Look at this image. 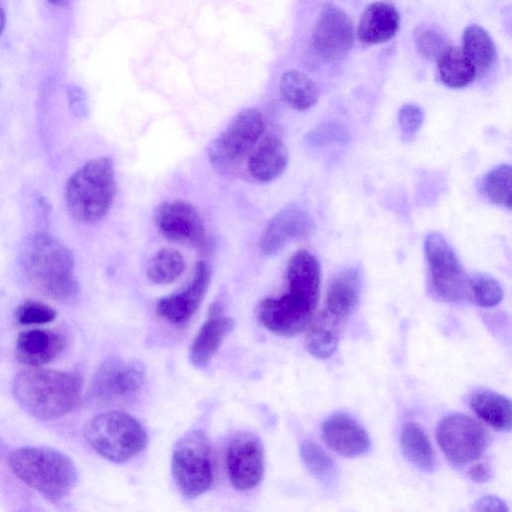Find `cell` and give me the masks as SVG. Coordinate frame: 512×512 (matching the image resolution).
<instances>
[{
  "label": "cell",
  "instance_id": "obj_39",
  "mask_svg": "<svg viewBox=\"0 0 512 512\" xmlns=\"http://www.w3.org/2000/svg\"><path fill=\"white\" fill-rule=\"evenodd\" d=\"M4 23H5V16H4V13L0 7V34L3 30V27H4Z\"/></svg>",
  "mask_w": 512,
  "mask_h": 512
},
{
  "label": "cell",
  "instance_id": "obj_13",
  "mask_svg": "<svg viewBox=\"0 0 512 512\" xmlns=\"http://www.w3.org/2000/svg\"><path fill=\"white\" fill-rule=\"evenodd\" d=\"M353 40L354 31L348 15L335 5H326L311 35L313 52L323 61H340L349 54Z\"/></svg>",
  "mask_w": 512,
  "mask_h": 512
},
{
  "label": "cell",
  "instance_id": "obj_36",
  "mask_svg": "<svg viewBox=\"0 0 512 512\" xmlns=\"http://www.w3.org/2000/svg\"><path fill=\"white\" fill-rule=\"evenodd\" d=\"M69 105L72 112L78 116L83 117L87 114L86 99L83 90L77 86H70L68 88Z\"/></svg>",
  "mask_w": 512,
  "mask_h": 512
},
{
  "label": "cell",
  "instance_id": "obj_25",
  "mask_svg": "<svg viewBox=\"0 0 512 512\" xmlns=\"http://www.w3.org/2000/svg\"><path fill=\"white\" fill-rule=\"evenodd\" d=\"M401 448L406 459L422 471L430 472L436 461L430 440L416 422H407L401 430Z\"/></svg>",
  "mask_w": 512,
  "mask_h": 512
},
{
  "label": "cell",
  "instance_id": "obj_14",
  "mask_svg": "<svg viewBox=\"0 0 512 512\" xmlns=\"http://www.w3.org/2000/svg\"><path fill=\"white\" fill-rule=\"evenodd\" d=\"M356 306L326 296L323 309L311 320L306 335V348L317 358L330 357L336 350L346 323Z\"/></svg>",
  "mask_w": 512,
  "mask_h": 512
},
{
  "label": "cell",
  "instance_id": "obj_40",
  "mask_svg": "<svg viewBox=\"0 0 512 512\" xmlns=\"http://www.w3.org/2000/svg\"><path fill=\"white\" fill-rule=\"evenodd\" d=\"M48 1L55 5H64L68 0H48Z\"/></svg>",
  "mask_w": 512,
  "mask_h": 512
},
{
  "label": "cell",
  "instance_id": "obj_1",
  "mask_svg": "<svg viewBox=\"0 0 512 512\" xmlns=\"http://www.w3.org/2000/svg\"><path fill=\"white\" fill-rule=\"evenodd\" d=\"M21 265L30 284L46 297L71 303L79 295L72 252L47 233H35L24 244Z\"/></svg>",
  "mask_w": 512,
  "mask_h": 512
},
{
  "label": "cell",
  "instance_id": "obj_2",
  "mask_svg": "<svg viewBox=\"0 0 512 512\" xmlns=\"http://www.w3.org/2000/svg\"><path fill=\"white\" fill-rule=\"evenodd\" d=\"M81 391L78 374L37 367L19 372L12 384L13 395L22 409L43 421L71 412L80 401Z\"/></svg>",
  "mask_w": 512,
  "mask_h": 512
},
{
  "label": "cell",
  "instance_id": "obj_6",
  "mask_svg": "<svg viewBox=\"0 0 512 512\" xmlns=\"http://www.w3.org/2000/svg\"><path fill=\"white\" fill-rule=\"evenodd\" d=\"M171 470L176 486L186 498H196L210 489L214 463L210 441L203 431L189 432L176 443Z\"/></svg>",
  "mask_w": 512,
  "mask_h": 512
},
{
  "label": "cell",
  "instance_id": "obj_34",
  "mask_svg": "<svg viewBox=\"0 0 512 512\" xmlns=\"http://www.w3.org/2000/svg\"><path fill=\"white\" fill-rule=\"evenodd\" d=\"M348 130L338 122H326L313 128L306 136L316 146L344 144L349 139Z\"/></svg>",
  "mask_w": 512,
  "mask_h": 512
},
{
  "label": "cell",
  "instance_id": "obj_26",
  "mask_svg": "<svg viewBox=\"0 0 512 512\" xmlns=\"http://www.w3.org/2000/svg\"><path fill=\"white\" fill-rule=\"evenodd\" d=\"M436 61L442 82L451 88L467 86L477 74L474 66L459 47L449 45Z\"/></svg>",
  "mask_w": 512,
  "mask_h": 512
},
{
  "label": "cell",
  "instance_id": "obj_22",
  "mask_svg": "<svg viewBox=\"0 0 512 512\" xmlns=\"http://www.w3.org/2000/svg\"><path fill=\"white\" fill-rule=\"evenodd\" d=\"M289 161L284 142L276 135L266 136L248 160V171L257 181L267 183L280 177Z\"/></svg>",
  "mask_w": 512,
  "mask_h": 512
},
{
  "label": "cell",
  "instance_id": "obj_23",
  "mask_svg": "<svg viewBox=\"0 0 512 512\" xmlns=\"http://www.w3.org/2000/svg\"><path fill=\"white\" fill-rule=\"evenodd\" d=\"M473 412L491 427L510 431L512 426V405L509 398L493 391H478L469 401Z\"/></svg>",
  "mask_w": 512,
  "mask_h": 512
},
{
  "label": "cell",
  "instance_id": "obj_3",
  "mask_svg": "<svg viewBox=\"0 0 512 512\" xmlns=\"http://www.w3.org/2000/svg\"><path fill=\"white\" fill-rule=\"evenodd\" d=\"M11 471L51 502L66 497L77 482V469L63 452L44 446H23L8 458Z\"/></svg>",
  "mask_w": 512,
  "mask_h": 512
},
{
  "label": "cell",
  "instance_id": "obj_19",
  "mask_svg": "<svg viewBox=\"0 0 512 512\" xmlns=\"http://www.w3.org/2000/svg\"><path fill=\"white\" fill-rule=\"evenodd\" d=\"M65 337L58 332L43 329L23 331L16 340L17 359L31 367L51 362L64 350Z\"/></svg>",
  "mask_w": 512,
  "mask_h": 512
},
{
  "label": "cell",
  "instance_id": "obj_27",
  "mask_svg": "<svg viewBox=\"0 0 512 512\" xmlns=\"http://www.w3.org/2000/svg\"><path fill=\"white\" fill-rule=\"evenodd\" d=\"M461 49L477 73L489 69L496 58L491 36L479 25H470L464 30Z\"/></svg>",
  "mask_w": 512,
  "mask_h": 512
},
{
  "label": "cell",
  "instance_id": "obj_38",
  "mask_svg": "<svg viewBox=\"0 0 512 512\" xmlns=\"http://www.w3.org/2000/svg\"><path fill=\"white\" fill-rule=\"evenodd\" d=\"M468 475L470 479L477 483H484L491 479L492 470L491 467L485 463H478L473 465L468 470Z\"/></svg>",
  "mask_w": 512,
  "mask_h": 512
},
{
  "label": "cell",
  "instance_id": "obj_15",
  "mask_svg": "<svg viewBox=\"0 0 512 512\" xmlns=\"http://www.w3.org/2000/svg\"><path fill=\"white\" fill-rule=\"evenodd\" d=\"M225 463L229 480L236 490L253 489L264 475V450L261 442L249 433L236 436L227 447Z\"/></svg>",
  "mask_w": 512,
  "mask_h": 512
},
{
  "label": "cell",
  "instance_id": "obj_10",
  "mask_svg": "<svg viewBox=\"0 0 512 512\" xmlns=\"http://www.w3.org/2000/svg\"><path fill=\"white\" fill-rule=\"evenodd\" d=\"M424 246L434 293L446 302L462 301L467 297L468 277L452 247L438 233L429 234Z\"/></svg>",
  "mask_w": 512,
  "mask_h": 512
},
{
  "label": "cell",
  "instance_id": "obj_12",
  "mask_svg": "<svg viewBox=\"0 0 512 512\" xmlns=\"http://www.w3.org/2000/svg\"><path fill=\"white\" fill-rule=\"evenodd\" d=\"M155 223L170 241L197 249L208 245L204 220L192 203L184 200L161 203L155 211Z\"/></svg>",
  "mask_w": 512,
  "mask_h": 512
},
{
  "label": "cell",
  "instance_id": "obj_24",
  "mask_svg": "<svg viewBox=\"0 0 512 512\" xmlns=\"http://www.w3.org/2000/svg\"><path fill=\"white\" fill-rule=\"evenodd\" d=\"M279 91L282 100L291 108L299 111L310 109L319 98L316 84L306 74L295 69L283 73Z\"/></svg>",
  "mask_w": 512,
  "mask_h": 512
},
{
  "label": "cell",
  "instance_id": "obj_9",
  "mask_svg": "<svg viewBox=\"0 0 512 512\" xmlns=\"http://www.w3.org/2000/svg\"><path fill=\"white\" fill-rule=\"evenodd\" d=\"M264 130V119L259 110H241L211 142L208 148L211 164L218 168L235 165L250 152Z\"/></svg>",
  "mask_w": 512,
  "mask_h": 512
},
{
  "label": "cell",
  "instance_id": "obj_37",
  "mask_svg": "<svg viewBox=\"0 0 512 512\" xmlns=\"http://www.w3.org/2000/svg\"><path fill=\"white\" fill-rule=\"evenodd\" d=\"M474 510L476 511H498L503 512L508 510L506 504L498 497L487 495L480 498L476 503Z\"/></svg>",
  "mask_w": 512,
  "mask_h": 512
},
{
  "label": "cell",
  "instance_id": "obj_17",
  "mask_svg": "<svg viewBox=\"0 0 512 512\" xmlns=\"http://www.w3.org/2000/svg\"><path fill=\"white\" fill-rule=\"evenodd\" d=\"M315 228L308 212L296 207L284 208L264 228L259 240L260 249L265 255L276 254L288 242L310 236Z\"/></svg>",
  "mask_w": 512,
  "mask_h": 512
},
{
  "label": "cell",
  "instance_id": "obj_8",
  "mask_svg": "<svg viewBox=\"0 0 512 512\" xmlns=\"http://www.w3.org/2000/svg\"><path fill=\"white\" fill-rule=\"evenodd\" d=\"M436 439L444 455L456 466L478 460L489 443V435L484 426L461 413L450 414L439 422Z\"/></svg>",
  "mask_w": 512,
  "mask_h": 512
},
{
  "label": "cell",
  "instance_id": "obj_35",
  "mask_svg": "<svg viewBox=\"0 0 512 512\" xmlns=\"http://www.w3.org/2000/svg\"><path fill=\"white\" fill-rule=\"evenodd\" d=\"M424 114L422 109L415 104H406L398 113V122L406 136H413L422 126Z\"/></svg>",
  "mask_w": 512,
  "mask_h": 512
},
{
  "label": "cell",
  "instance_id": "obj_11",
  "mask_svg": "<svg viewBox=\"0 0 512 512\" xmlns=\"http://www.w3.org/2000/svg\"><path fill=\"white\" fill-rule=\"evenodd\" d=\"M145 375L141 362L110 357L97 369L91 384V395L102 404L130 399L143 387Z\"/></svg>",
  "mask_w": 512,
  "mask_h": 512
},
{
  "label": "cell",
  "instance_id": "obj_31",
  "mask_svg": "<svg viewBox=\"0 0 512 512\" xmlns=\"http://www.w3.org/2000/svg\"><path fill=\"white\" fill-rule=\"evenodd\" d=\"M300 454L307 469L319 479L328 480L334 475L332 459L316 443L304 441L300 447Z\"/></svg>",
  "mask_w": 512,
  "mask_h": 512
},
{
  "label": "cell",
  "instance_id": "obj_5",
  "mask_svg": "<svg viewBox=\"0 0 512 512\" xmlns=\"http://www.w3.org/2000/svg\"><path fill=\"white\" fill-rule=\"evenodd\" d=\"M89 445L112 462H125L139 454L147 444L141 423L121 411H107L94 417L84 431Z\"/></svg>",
  "mask_w": 512,
  "mask_h": 512
},
{
  "label": "cell",
  "instance_id": "obj_33",
  "mask_svg": "<svg viewBox=\"0 0 512 512\" xmlns=\"http://www.w3.org/2000/svg\"><path fill=\"white\" fill-rule=\"evenodd\" d=\"M55 317L56 311L51 306L37 300H26L15 311V318L22 325L45 324Z\"/></svg>",
  "mask_w": 512,
  "mask_h": 512
},
{
  "label": "cell",
  "instance_id": "obj_32",
  "mask_svg": "<svg viewBox=\"0 0 512 512\" xmlns=\"http://www.w3.org/2000/svg\"><path fill=\"white\" fill-rule=\"evenodd\" d=\"M415 43L419 53L429 60H437L440 54L449 46L444 35L429 26H419L417 28Z\"/></svg>",
  "mask_w": 512,
  "mask_h": 512
},
{
  "label": "cell",
  "instance_id": "obj_7",
  "mask_svg": "<svg viewBox=\"0 0 512 512\" xmlns=\"http://www.w3.org/2000/svg\"><path fill=\"white\" fill-rule=\"evenodd\" d=\"M318 298L288 286L287 293L261 301L258 318L262 325L274 334L295 336L309 326Z\"/></svg>",
  "mask_w": 512,
  "mask_h": 512
},
{
  "label": "cell",
  "instance_id": "obj_30",
  "mask_svg": "<svg viewBox=\"0 0 512 512\" xmlns=\"http://www.w3.org/2000/svg\"><path fill=\"white\" fill-rule=\"evenodd\" d=\"M467 297L480 307L490 308L499 304L503 290L499 282L487 274H475L468 278Z\"/></svg>",
  "mask_w": 512,
  "mask_h": 512
},
{
  "label": "cell",
  "instance_id": "obj_18",
  "mask_svg": "<svg viewBox=\"0 0 512 512\" xmlns=\"http://www.w3.org/2000/svg\"><path fill=\"white\" fill-rule=\"evenodd\" d=\"M322 437L329 448L348 458L363 455L370 448L366 430L344 413L333 414L324 421Z\"/></svg>",
  "mask_w": 512,
  "mask_h": 512
},
{
  "label": "cell",
  "instance_id": "obj_20",
  "mask_svg": "<svg viewBox=\"0 0 512 512\" xmlns=\"http://www.w3.org/2000/svg\"><path fill=\"white\" fill-rule=\"evenodd\" d=\"M400 15L394 5L384 1L371 3L361 15L357 38L364 45L384 43L395 36Z\"/></svg>",
  "mask_w": 512,
  "mask_h": 512
},
{
  "label": "cell",
  "instance_id": "obj_4",
  "mask_svg": "<svg viewBox=\"0 0 512 512\" xmlns=\"http://www.w3.org/2000/svg\"><path fill=\"white\" fill-rule=\"evenodd\" d=\"M116 190L112 159H92L74 172L66 183L67 210L75 221L85 225L95 224L110 210Z\"/></svg>",
  "mask_w": 512,
  "mask_h": 512
},
{
  "label": "cell",
  "instance_id": "obj_29",
  "mask_svg": "<svg viewBox=\"0 0 512 512\" xmlns=\"http://www.w3.org/2000/svg\"><path fill=\"white\" fill-rule=\"evenodd\" d=\"M511 167L499 165L490 170L482 180L484 195L494 204L511 207Z\"/></svg>",
  "mask_w": 512,
  "mask_h": 512
},
{
  "label": "cell",
  "instance_id": "obj_28",
  "mask_svg": "<svg viewBox=\"0 0 512 512\" xmlns=\"http://www.w3.org/2000/svg\"><path fill=\"white\" fill-rule=\"evenodd\" d=\"M185 270L183 255L176 249L164 247L149 260L146 273L156 284H169L177 280Z\"/></svg>",
  "mask_w": 512,
  "mask_h": 512
},
{
  "label": "cell",
  "instance_id": "obj_16",
  "mask_svg": "<svg viewBox=\"0 0 512 512\" xmlns=\"http://www.w3.org/2000/svg\"><path fill=\"white\" fill-rule=\"evenodd\" d=\"M211 281V269L205 261L195 265L190 283L181 291L161 298L156 305L160 317L173 325L188 322L202 303Z\"/></svg>",
  "mask_w": 512,
  "mask_h": 512
},
{
  "label": "cell",
  "instance_id": "obj_21",
  "mask_svg": "<svg viewBox=\"0 0 512 512\" xmlns=\"http://www.w3.org/2000/svg\"><path fill=\"white\" fill-rule=\"evenodd\" d=\"M233 327L234 320L224 315L220 309L213 307L191 344L192 364L196 367H205Z\"/></svg>",
  "mask_w": 512,
  "mask_h": 512
}]
</instances>
